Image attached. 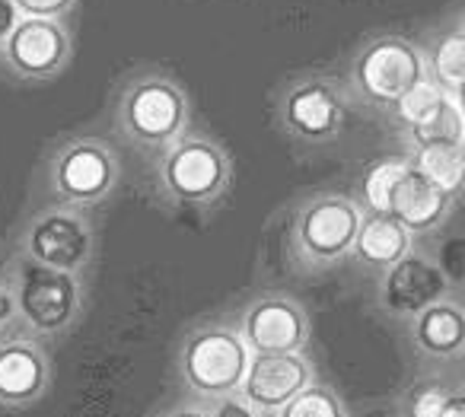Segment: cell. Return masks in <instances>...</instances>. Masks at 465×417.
<instances>
[{"label":"cell","instance_id":"1","mask_svg":"<svg viewBox=\"0 0 465 417\" xmlns=\"http://www.w3.org/2000/svg\"><path fill=\"white\" fill-rule=\"evenodd\" d=\"M109 118L124 147L153 160L192 128L194 105L173 71L160 65H137L112 86Z\"/></svg>","mask_w":465,"mask_h":417},{"label":"cell","instance_id":"2","mask_svg":"<svg viewBox=\"0 0 465 417\" xmlns=\"http://www.w3.org/2000/svg\"><path fill=\"white\" fill-rule=\"evenodd\" d=\"M236 182L232 154L223 141L188 128L150 160V194L166 213L207 217L226 204Z\"/></svg>","mask_w":465,"mask_h":417},{"label":"cell","instance_id":"3","mask_svg":"<svg viewBox=\"0 0 465 417\" xmlns=\"http://www.w3.org/2000/svg\"><path fill=\"white\" fill-rule=\"evenodd\" d=\"M122 179L124 166L118 147L86 131L61 134L58 141L48 144L35 175L45 201L80 207V211H96L115 198Z\"/></svg>","mask_w":465,"mask_h":417},{"label":"cell","instance_id":"4","mask_svg":"<svg viewBox=\"0 0 465 417\" xmlns=\"http://www.w3.org/2000/svg\"><path fill=\"white\" fill-rule=\"evenodd\" d=\"M363 211L351 194L312 192L287 217V258L300 274H322L351 258Z\"/></svg>","mask_w":465,"mask_h":417},{"label":"cell","instance_id":"5","mask_svg":"<svg viewBox=\"0 0 465 417\" xmlns=\"http://www.w3.org/2000/svg\"><path fill=\"white\" fill-rule=\"evenodd\" d=\"M4 274H7L23 332L52 344L80 325L86 313V277L45 268L23 255H10L4 262Z\"/></svg>","mask_w":465,"mask_h":417},{"label":"cell","instance_id":"6","mask_svg":"<svg viewBox=\"0 0 465 417\" xmlns=\"http://www.w3.org/2000/svg\"><path fill=\"white\" fill-rule=\"evenodd\" d=\"M351 96L341 77L325 71H300L272 93L274 128L300 147H329L344 134Z\"/></svg>","mask_w":465,"mask_h":417},{"label":"cell","instance_id":"7","mask_svg":"<svg viewBox=\"0 0 465 417\" xmlns=\"http://www.w3.org/2000/svg\"><path fill=\"white\" fill-rule=\"evenodd\" d=\"M249 360L252 353L230 319H201L182 334L175 372L188 398L207 404L240 392Z\"/></svg>","mask_w":465,"mask_h":417},{"label":"cell","instance_id":"8","mask_svg":"<svg viewBox=\"0 0 465 417\" xmlns=\"http://www.w3.org/2000/svg\"><path fill=\"white\" fill-rule=\"evenodd\" d=\"M14 255L64 274L86 277L99 262V230L93 211L45 201L16 226Z\"/></svg>","mask_w":465,"mask_h":417},{"label":"cell","instance_id":"9","mask_svg":"<svg viewBox=\"0 0 465 417\" xmlns=\"http://www.w3.org/2000/svg\"><path fill=\"white\" fill-rule=\"evenodd\" d=\"M351 103H361L367 109L392 112L405 93H411L420 80H427L424 52L414 39L395 33L370 35L348 61L344 74Z\"/></svg>","mask_w":465,"mask_h":417},{"label":"cell","instance_id":"10","mask_svg":"<svg viewBox=\"0 0 465 417\" xmlns=\"http://www.w3.org/2000/svg\"><path fill=\"white\" fill-rule=\"evenodd\" d=\"M77 55L67 20L20 16L0 45V74L20 86H42L58 80Z\"/></svg>","mask_w":465,"mask_h":417},{"label":"cell","instance_id":"11","mask_svg":"<svg viewBox=\"0 0 465 417\" xmlns=\"http://www.w3.org/2000/svg\"><path fill=\"white\" fill-rule=\"evenodd\" d=\"M249 353H303L310 344V313L291 293L262 290L232 319Z\"/></svg>","mask_w":465,"mask_h":417},{"label":"cell","instance_id":"12","mask_svg":"<svg viewBox=\"0 0 465 417\" xmlns=\"http://www.w3.org/2000/svg\"><path fill=\"white\" fill-rule=\"evenodd\" d=\"M52 379L54 366L45 341L23 328L0 334V408H35L52 389Z\"/></svg>","mask_w":465,"mask_h":417},{"label":"cell","instance_id":"13","mask_svg":"<svg viewBox=\"0 0 465 417\" xmlns=\"http://www.w3.org/2000/svg\"><path fill=\"white\" fill-rule=\"evenodd\" d=\"M446 290H450V281L440 271V264L411 249L401 262H395L392 268L380 274L376 300H380L382 313L395 315V319H414L420 309L443 300Z\"/></svg>","mask_w":465,"mask_h":417},{"label":"cell","instance_id":"14","mask_svg":"<svg viewBox=\"0 0 465 417\" xmlns=\"http://www.w3.org/2000/svg\"><path fill=\"white\" fill-rule=\"evenodd\" d=\"M310 382H316V370L306 353H252L240 395L262 417H272Z\"/></svg>","mask_w":465,"mask_h":417},{"label":"cell","instance_id":"15","mask_svg":"<svg viewBox=\"0 0 465 417\" xmlns=\"http://www.w3.org/2000/svg\"><path fill=\"white\" fill-rule=\"evenodd\" d=\"M452 211V194L440 192L437 185L408 169L401 182L395 185L392 201H389V217H395L411 236L418 233H433L437 226L446 223Z\"/></svg>","mask_w":465,"mask_h":417},{"label":"cell","instance_id":"16","mask_svg":"<svg viewBox=\"0 0 465 417\" xmlns=\"http://www.w3.org/2000/svg\"><path fill=\"white\" fill-rule=\"evenodd\" d=\"M411 249L414 236L395 217H389V213H363L351 258H354V264L361 271H370V274L380 277L382 271L401 262Z\"/></svg>","mask_w":465,"mask_h":417},{"label":"cell","instance_id":"17","mask_svg":"<svg viewBox=\"0 0 465 417\" xmlns=\"http://www.w3.org/2000/svg\"><path fill=\"white\" fill-rule=\"evenodd\" d=\"M408 332L411 341L424 357H456L465 351V309L456 300L443 296V300L430 303L420 309L414 319H408Z\"/></svg>","mask_w":465,"mask_h":417},{"label":"cell","instance_id":"18","mask_svg":"<svg viewBox=\"0 0 465 417\" xmlns=\"http://www.w3.org/2000/svg\"><path fill=\"white\" fill-rule=\"evenodd\" d=\"M420 52H424L427 80L452 96L465 84V39L452 26L440 29L427 45H420Z\"/></svg>","mask_w":465,"mask_h":417},{"label":"cell","instance_id":"19","mask_svg":"<svg viewBox=\"0 0 465 417\" xmlns=\"http://www.w3.org/2000/svg\"><path fill=\"white\" fill-rule=\"evenodd\" d=\"M408 169H411L408 154L405 156H386V160L370 163V166L363 169L361 182H357V194H351V198L361 204L363 213H389L392 192Z\"/></svg>","mask_w":465,"mask_h":417},{"label":"cell","instance_id":"20","mask_svg":"<svg viewBox=\"0 0 465 417\" xmlns=\"http://www.w3.org/2000/svg\"><path fill=\"white\" fill-rule=\"evenodd\" d=\"M408 160H411L414 173L424 175L440 192L456 194L465 188L462 156H459V147H452V144H443V147H420V150H414V154H408Z\"/></svg>","mask_w":465,"mask_h":417},{"label":"cell","instance_id":"21","mask_svg":"<svg viewBox=\"0 0 465 417\" xmlns=\"http://www.w3.org/2000/svg\"><path fill=\"white\" fill-rule=\"evenodd\" d=\"M462 134H465V118H462V112H459V105L452 103V96L446 99L443 109H440L433 118L414 124V128H405V141L411 144V150L443 147V144H452V147H459Z\"/></svg>","mask_w":465,"mask_h":417},{"label":"cell","instance_id":"22","mask_svg":"<svg viewBox=\"0 0 465 417\" xmlns=\"http://www.w3.org/2000/svg\"><path fill=\"white\" fill-rule=\"evenodd\" d=\"M272 417H348V411H344V402L338 398L335 389L322 382H310Z\"/></svg>","mask_w":465,"mask_h":417},{"label":"cell","instance_id":"23","mask_svg":"<svg viewBox=\"0 0 465 417\" xmlns=\"http://www.w3.org/2000/svg\"><path fill=\"white\" fill-rule=\"evenodd\" d=\"M446 99H450V93L440 90L433 80H420L411 93H405V96L392 105V115L401 128H414V124H420V122H427V118L437 115V112L443 109Z\"/></svg>","mask_w":465,"mask_h":417},{"label":"cell","instance_id":"24","mask_svg":"<svg viewBox=\"0 0 465 417\" xmlns=\"http://www.w3.org/2000/svg\"><path fill=\"white\" fill-rule=\"evenodd\" d=\"M446 398H450V392L443 385H420L411 395V402H408V417H440L446 408Z\"/></svg>","mask_w":465,"mask_h":417},{"label":"cell","instance_id":"25","mask_svg":"<svg viewBox=\"0 0 465 417\" xmlns=\"http://www.w3.org/2000/svg\"><path fill=\"white\" fill-rule=\"evenodd\" d=\"M80 0H14L20 16H45V20H67Z\"/></svg>","mask_w":465,"mask_h":417},{"label":"cell","instance_id":"26","mask_svg":"<svg viewBox=\"0 0 465 417\" xmlns=\"http://www.w3.org/2000/svg\"><path fill=\"white\" fill-rule=\"evenodd\" d=\"M207 414L211 417H262L240 392H236V395L217 398V402H207Z\"/></svg>","mask_w":465,"mask_h":417},{"label":"cell","instance_id":"27","mask_svg":"<svg viewBox=\"0 0 465 417\" xmlns=\"http://www.w3.org/2000/svg\"><path fill=\"white\" fill-rule=\"evenodd\" d=\"M14 328H20V319H16V303H14V293H10L4 264H0V334L14 332Z\"/></svg>","mask_w":465,"mask_h":417},{"label":"cell","instance_id":"28","mask_svg":"<svg viewBox=\"0 0 465 417\" xmlns=\"http://www.w3.org/2000/svg\"><path fill=\"white\" fill-rule=\"evenodd\" d=\"M156 417H211L207 414V404L198 398H185V402H175L169 408H163Z\"/></svg>","mask_w":465,"mask_h":417},{"label":"cell","instance_id":"29","mask_svg":"<svg viewBox=\"0 0 465 417\" xmlns=\"http://www.w3.org/2000/svg\"><path fill=\"white\" fill-rule=\"evenodd\" d=\"M16 20H20V14H16L14 0H0V45L10 35V29L16 26Z\"/></svg>","mask_w":465,"mask_h":417},{"label":"cell","instance_id":"30","mask_svg":"<svg viewBox=\"0 0 465 417\" xmlns=\"http://www.w3.org/2000/svg\"><path fill=\"white\" fill-rule=\"evenodd\" d=\"M440 417H465V395H450Z\"/></svg>","mask_w":465,"mask_h":417},{"label":"cell","instance_id":"31","mask_svg":"<svg viewBox=\"0 0 465 417\" xmlns=\"http://www.w3.org/2000/svg\"><path fill=\"white\" fill-rule=\"evenodd\" d=\"M452 29H456L459 35L465 39V4L459 7V14H456V20H452Z\"/></svg>","mask_w":465,"mask_h":417},{"label":"cell","instance_id":"32","mask_svg":"<svg viewBox=\"0 0 465 417\" xmlns=\"http://www.w3.org/2000/svg\"><path fill=\"white\" fill-rule=\"evenodd\" d=\"M452 103H456V105H459V112H462V118H465V84H462V86H459V90H456V93H452Z\"/></svg>","mask_w":465,"mask_h":417},{"label":"cell","instance_id":"33","mask_svg":"<svg viewBox=\"0 0 465 417\" xmlns=\"http://www.w3.org/2000/svg\"><path fill=\"white\" fill-rule=\"evenodd\" d=\"M459 156H462V175H465V134H462V141H459Z\"/></svg>","mask_w":465,"mask_h":417}]
</instances>
